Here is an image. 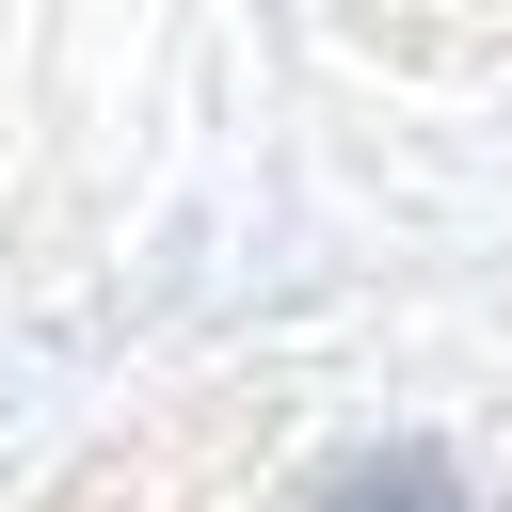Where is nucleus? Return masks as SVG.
I'll use <instances>...</instances> for the list:
<instances>
[{
	"label": "nucleus",
	"mask_w": 512,
	"mask_h": 512,
	"mask_svg": "<svg viewBox=\"0 0 512 512\" xmlns=\"http://www.w3.org/2000/svg\"><path fill=\"white\" fill-rule=\"evenodd\" d=\"M320 512H464V496H448V464H416V448H384V464H352V480H336Z\"/></svg>",
	"instance_id": "f257e3e1"
}]
</instances>
